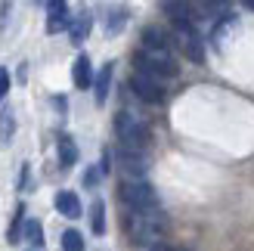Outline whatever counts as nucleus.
Masks as SVG:
<instances>
[{
    "label": "nucleus",
    "mask_w": 254,
    "mask_h": 251,
    "mask_svg": "<svg viewBox=\"0 0 254 251\" xmlns=\"http://www.w3.org/2000/svg\"><path fill=\"white\" fill-rule=\"evenodd\" d=\"M236 28H239V19L230 16V12H223V16L217 19V25H214V31H211V41L217 44V47H223V44H226V37H230Z\"/></svg>",
    "instance_id": "nucleus-15"
},
{
    "label": "nucleus",
    "mask_w": 254,
    "mask_h": 251,
    "mask_svg": "<svg viewBox=\"0 0 254 251\" xmlns=\"http://www.w3.org/2000/svg\"><path fill=\"white\" fill-rule=\"evenodd\" d=\"M121 25H124V12H112L109 22H106V28H109V34H118Z\"/></svg>",
    "instance_id": "nucleus-22"
},
{
    "label": "nucleus",
    "mask_w": 254,
    "mask_h": 251,
    "mask_svg": "<svg viewBox=\"0 0 254 251\" xmlns=\"http://www.w3.org/2000/svg\"><path fill=\"white\" fill-rule=\"evenodd\" d=\"M121 227L133 245L152 248V245L161 242L164 230H168V217L158 208H127L124 217H121Z\"/></svg>",
    "instance_id": "nucleus-1"
},
{
    "label": "nucleus",
    "mask_w": 254,
    "mask_h": 251,
    "mask_svg": "<svg viewBox=\"0 0 254 251\" xmlns=\"http://www.w3.org/2000/svg\"><path fill=\"white\" fill-rule=\"evenodd\" d=\"M12 133H16V118H12L9 109H3V112H0V143L6 146L12 140Z\"/></svg>",
    "instance_id": "nucleus-20"
},
{
    "label": "nucleus",
    "mask_w": 254,
    "mask_h": 251,
    "mask_svg": "<svg viewBox=\"0 0 254 251\" xmlns=\"http://www.w3.org/2000/svg\"><path fill=\"white\" fill-rule=\"evenodd\" d=\"M115 165L121 168V174L124 177H146V171H149V161H146V155L139 152V149H127V146H121L118 152H115Z\"/></svg>",
    "instance_id": "nucleus-7"
},
{
    "label": "nucleus",
    "mask_w": 254,
    "mask_h": 251,
    "mask_svg": "<svg viewBox=\"0 0 254 251\" xmlns=\"http://www.w3.org/2000/svg\"><path fill=\"white\" fill-rule=\"evenodd\" d=\"M174 41H177L180 53L189 62H195V65L205 62V44H201V37H198V31H195L192 22H177L174 25Z\"/></svg>",
    "instance_id": "nucleus-5"
},
{
    "label": "nucleus",
    "mask_w": 254,
    "mask_h": 251,
    "mask_svg": "<svg viewBox=\"0 0 254 251\" xmlns=\"http://www.w3.org/2000/svg\"><path fill=\"white\" fill-rule=\"evenodd\" d=\"M56 211L62 217H68V220H78L84 211H81V198L74 195V192H68V189H62V192H56Z\"/></svg>",
    "instance_id": "nucleus-10"
},
{
    "label": "nucleus",
    "mask_w": 254,
    "mask_h": 251,
    "mask_svg": "<svg viewBox=\"0 0 254 251\" xmlns=\"http://www.w3.org/2000/svg\"><path fill=\"white\" fill-rule=\"evenodd\" d=\"M71 25V16H68V3L65 0H50L47 3V31L50 34H59Z\"/></svg>",
    "instance_id": "nucleus-9"
},
{
    "label": "nucleus",
    "mask_w": 254,
    "mask_h": 251,
    "mask_svg": "<svg viewBox=\"0 0 254 251\" xmlns=\"http://www.w3.org/2000/svg\"><path fill=\"white\" fill-rule=\"evenodd\" d=\"M149 251H189V248H174V245H161L158 242V245H152Z\"/></svg>",
    "instance_id": "nucleus-25"
},
{
    "label": "nucleus",
    "mask_w": 254,
    "mask_h": 251,
    "mask_svg": "<svg viewBox=\"0 0 254 251\" xmlns=\"http://www.w3.org/2000/svg\"><path fill=\"white\" fill-rule=\"evenodd\" d=\"M115 136L121 140V146L143 152L152 140V127L139 115H133V112H118L115 115Z\"/></svg>",
    "instance_id": "nucleus-2"
},
{
    "label": "nucleus",
    "mask_w": 254,
    "mask_h": 251,
    "mask_svg": "<svg viewBox=\"0 0 254 251\" xmlns=\"http://www.w3.org/2000/svg\"><path fill=\"white\" fill-rule=\"evenodd\" d=\"M90 28H93V16L87 9H81L78 16L71 19V25H68V37H71V44H84L87 41V34H90Z\"/></svg>",
    "instance_id": "nucleus-12"
},
{
    "label": "nucleus",
    "mask_w": 254,
    "mask_h": 251,
    "mask_svg": "<svg viewBox=\"0 0 254 251\" xmlns=\"http://www.w3.org/2000/svg\"><path fill=\"white\" fill-rule=\"evenodd\" d=\"M22 230H25V205H19V208H16V217H12V223H9L6 242H9V245L22 242Z\"/></svg>",
    "instance_id": "nucleus-19"
},
{
    "label": "nucleus",
    "mask_w": 254,
    "mask_h": 251,
    "mask_svg": "<svg viewBox=\"0 0 254 251\" xmlns=\"http://www.w3.org/2000/svg\"><path fill=\"white\" fill-rule=\"evenodd\" d=\"M6 93H9V71L0 68V99H3Z\"/></svg>",
    "instance_id": "nucleus-24"
},
{
    "label": "nucleus",
    "mask_w": 254,
    "mask_h": 251,
    "mask_svg": "<svg viewBox=\"0 0 254 251\" xmlns=\"http://www.w3.org/2000/svg\"><path fill=\"white\" fill-rule=\"evenodd\" d=\"M130 90L143 99V103H149V106H161L164 99H168V90H164L161 78L146 74V71H133L130 74Z\"/></svg>",
    "instance_id": "nucleus-6"
},
{
    "label": "nucleus",
    "mask_w": 254,
    "mask_h": 251,
    "mask_svg": "<svg viewBox=\"0 0 254 251\" xmlns=\"http://www.w3.org/2000/svg\"><path fill=\"white\" fill-rule=\"evenodd\" d=\"M118 198L127 208H158V192L143 180V177H127L118 186Z\"/></svg>",
    "instance_id": "nucleus-4"
},
{
    "label": "nucleus",
    "mask_w": 254,
    "mask_h": 251,
    "mask_svg": "<svg viewBox=\"0 0 254 251\" xmlns=\"http://www.w3.org/2000/svg\"><path fill=\"white\" fill-rule=\"evenodd\" d=\"M90 230H93L96 236H103V233H106V205L99 202V198L90 205Z\"/></svg>",
    "instance_id": "nucleus-18"
},
{
    "label": "nucleus",
    "mask_w": 254,
    "mask_h": 251,
    "mask_svg": "<svg viewBox=\"0 0 254 251\" xmlns=\"http://www.w3.org/2000/svg\"><path fill=\"white\" fill-rule=\"evenodd\" d=\"M143 47L146 50H171V34L164 28L149 25V28H143Z\"/></svg>",
    "instance_id": "nucleus-14"
},
{
    "label": "nucleus",
    "mask_w": 254,
    "mask_h": 251,
    "mask_svg": "<svg viewBox=\"0 0 254 251\" xmlns=\"http://www.w3.org/2000/svg\"><path fill=\"white\" fill-rule=\"evenodd\" d=\"M242 3H245V6H248L251 12H254V0H242Z\"/></svg>",
    "instance_id": "nucleus-26"
},
{
    "label": "nucleus",
    "mask_w": 254,
    "mask_h": 251,
    "mask_svg": "<svg viewBox=\"0 0 254 251\" xmlns=\"http://www.w3.org/2000/svg\"><path fill=\"white\" fill-rule=\"evenodd\" d=\"M62 251H84V236L78 230H65L62 233Z\"/></svg>",
    "instance_id": "nucleus-21"
},
{
    "label": "nucleus",
    "mask_w": 254,
    "mask_h": 251,
    "mask_svg": "<svg viewBox=\"0 0 254 251\" xmlns=\"http://www.w3.org/2000/svg\"><path fill=\"white\" fill-rule=\"evenodd\" d=\"M99 177H103V168H99V171H96V168H90V171L84 174V186H96V183H99Z\"/></svg>",
    "instance_id": "nucleus-23"
},
{
    "label": "nucleus",
    "mask_w": 254,
    "mask_h": 251,
    "mask_svg": "<svg viewBox=\"0 0 254 251\" xmlns=\"http://www.w3.org/2000/svg\"><path fill=\"white\" fill-rule=\"evenodd\" d=\"M112 74H115V65L112 62H106L103 68H99V74L93 78V96H96V103L103 106L106 99H109V90H112Z\"/></svg>",
    "instance_id": "nucleus-13"
},
{
    "label": "nucleus",
    "mask_w": 254,
    "mask_h": 251,
    "mask_svg": "<svg viewBox=\"0 0 254 251\" xmlns=\"http://www.w3.org/2000/svg\"><path fill=\"white\" fill-rule=\"evenodd\" d=\"M133 65L136 71H146V74H155V78H177L180 74V65L174 62L171 50H139L133 56Z\"/></svg>",
    "instance_id": "nucleus-3"
},
{
    "label": "nucleus",
    "mask_w": 254,
    "mask_h": 251,
    "mask_svg": "<svg viewBox=\"0 0 254 251\" xmlns=\"http://www.w3.org/2000/svg\"><path fill=\"white\" fill-rule=\"evenodd\" d=\"M161 9L174 25L177 22H192L195 25V19L205 16V12H201V3H195V0H161Z\"/></svg>",
    "instance_id": "nucleus-8"
},
{
    "label": "nucleus",
    "mask_w": 254,
    "mask_h": 251,
    "mask_svg": "<svg viewBox=\"0 0 254 251\" xmlns=\"http://www.w3.org/2000/svg\"><path fill=\"white\" fill-rule=\"evenodd\" d=\"M22 239H25V242H31L34 248H41V245H44V227H41V220H25Z\"/></svg>",
    "instance_id": "nucleus-17"
},
{
    "label": "nucleus",
    "mask_w": 254,
    "mask_h": 251,
    "mask_svg": "<svg viewBox=\"0 0 254 251\" xmlns=\"http://www.w3.org/2000/svg\"><path fill=\"white\" fill-rule=\"evenodd\" d=\"M37 3H44V6H47V3H50V0H37Z\"/></svg>",
    "instance_id": "nucleus-27"
},
{
    "label": "nucleus",
    "mask_w": 254,
    "mask_h": 251,
    "mask_svg": "<svg viewBox=\"0 0 254 251\" xmlns=\"http://www.w3.org/2000/svg\"><path fill=\"white\" fill-rule=\"evenodd\" d=\"M56 152H59V165L62 168H71L74 161H78V146L71 143V136H59V143H56Z\"/></svg>",
    "instance_id": "nucleus-16"
},
{
    "label": "nucleus",
    "mask_w": 254,
    "mask_h": 251,
    "mask_svg": "<svg viewBox=\"0 0 254 251\" xmlns=\"http://www.w3.org/2000/svg\"><path fill=\"white\" fill-rule=\"evenodd\" d=\"M71 81L78 90H87V87L93 84V68H90V56L81 53L78 59H74V68H71Z\"/></svg>",
    "instance_id": "nucleus-11"
}]
</instances>
